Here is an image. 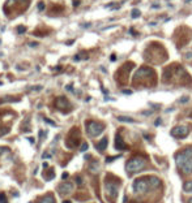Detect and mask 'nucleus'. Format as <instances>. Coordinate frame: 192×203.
Masks as SVG:
<instances>
[{
	"instance_id": "nucleus-6",
	"label": "nucleus",
	"mask_w": 192,
	"mask_h": 203,
	"mask_svg": "<svg viewBox=\"0 0 192 203\" xmlns=\"http://www.w3.org/2000/svg\"><path fill=\"white\" fill-rule=\"evenodd\" d=\"M131 68H133V64L132 63L124 64V65L119 69V72L116 73V81L119 83H121V85L127 83L128 76H129V73H131Z\"/></svg>"
},
{
	"instance_id": "nucleus-7",
	"label": "nucleus",
	"mask_w": 192,
	"mask_h": 203,
	"mask_svg": "<svg viewBox=\"0 0 192 203\" xmlns=\"http://www.w3.org/2000/svg\"><path fill=\"white\" fill-rule=\"evenodd\" d=\"M105 189H106V194L110 196V198H116V195H118V189H119V182L106 181Z\"/></svg>"
},
{
	"instance_id": "nucleus-23",
	"label": "nucleus",
	"mask_w": 192,
	"mask_h": 203,
	"mask_svg": "<svg viewBox=\"0 0 192 203\" xmlns=\"http://www.w3.org/2000/svg\"><path fill=\"white\" fill-rule=\"evenodd\" d=\"M0 203H7V201H5V194H0Z\"/></svg>"
},
{
	"instance_id": "nucleus-30",
	"label": "nucleus",
	"mask_w": 192,
	"mask_h": 203,
	"mask_svg": "<svg viewBox=\"0 0 192 203\" xmlns=\"http://www.w3.org/2000/svg\"><path fill=\"white\" fill-rule=\"evenodd\" d=\"M28 139H29V142H30L31 144L34 143V138H31V137H30V138H28Z\"/></svg>"
},
{
	"instance_id": "nucleus-14",
	"label": "nucleus",
	"mask_w": 192,
	"mask_h": 203,
	"mask_svg": "<svg viewBox=\"0 0 192 203\" xmlns=\"http://www.w3.org/2000/svg\"><path fill=\"white\" fill-rule=\"evenodd\" d=\"M183 189L187 193H192V181H185L183 185Z\"/></svg>"
},
{
	"instance_id": "nucleus-8",
	"label": "nucleus",
	"mask_w": 192,
	"mask_h": 203,
	"mask_svg": "<svg viewBox=\"0 0 192 203\" xmlns=\"http://www.w3.org/2000/svg\"><path fill=\"white\" fill-rule=\"evenodd\" d=\"M190 133V129L187 126H183V125H179V126H175L171 129V135L175 138H185Z\"/></svg>"
},
{
	"instance_id": "nucleus-33",
	"label": "nucleus",
	"mask_w": 192,
	"mask_h": 203,
	"mask_svg": "<svg viewBox=\"0 0 192 203\" xmlns=\"http://www.w3.org/2000/svg\"><path fill=\"white\" fill-rule=\"evenodd\" d=\"M124 94H132V91H129V90H124Z\"/></svg>"
},
{
	"instance_id": "nucleus-20",
	"label": "nucleus",
	"mask_w": 192,
	"mask_h": 203,
	"mask_svg": "<svg viewBox=\"0 0 192 203\" xmlns=\"http://www.w3.org/2000/svg\"><path fill=\"white\" fill-rule=\"evenodd\" d=\"M25 31H26V27H25V26H18L17 27V33L18 34H24Z\"/></svg>"
},
{
	"instance_id": "nucleus-22",
	"label": "nucleus",
	"mask_w": 192,
	"mask_h": 203,
	"mask_svg": "<svg viewBox=\"0 0 192 203\" xmlns=\"http://www.w3.org/2000/svg\"><path fill=\"white\" fill-rule=\"evenodd\" d=\"M38 11H39V12H42V11H44V3H43V1L38 3Z\"/></svg>"
},
{
	"instance_id": "nucleus-15",
	"label": "nucleus",
	"mask_w": 192,
	"mask_h": 203,
	"mask_svg": "<svg viewBox=\"0 0 192 203\" xmlns=\"http://www.w3.org/2000/svg\"><path fill=\"white\" fill-rule=\"evenodd\" d=\"M118 120L121 122H135L132 117H127V116H118Z\"/></svg>"
},
{
	"instance_id": "nucleus-21",
	"label": "nucleus",
	"mask_w": 192,
	"mask_h": 203,
	"mask_svg": "<svg viewBox=\"0 0 192 203\" xmlns=\"http://www.w3.org/2000/svg\"><path fill=\"white\" fill-rule=\"evenodd\" d=\"M118 157H120V155H118V156H108V157H106V162L107 163H111V162H114L115 159H118Z\"/></svg>"
},
{
	"instance_id": "nucleus-1",
	"label": "nucleus",
	"mask_w": 192,
	"mask_h": 203,
	"mask_svg": "<svg viewBox=\"0 0 192 203\" xmlns=\"http://www.w3.org/2000/svg\"><path fill=\"white\" fill-rule=\"evenodd\" d=\"M156 73L152 68L142 66L137 69V72L133 76V85L139 87H149L156 85Z\"/></svg>"
},
{
	"instance_id": "nucleus-19",
	"label": "nucleus",
	"mask_w": 192,
	"mask_h": 203,
	"mask_svg": "<svg viewBox=\"0 0 192 203\" xmlns=\"http://www.w3.org/2000/svg\"><path fill=\"white\" fill-rule=\"evenodd\" d=\"M29 89H30V90H33V91H41V90H42L43 87L39 85V86H30Z\"/></svg>"
},
{
	"instance_id": "nucleus-18",
	"label": "nucleus",
	"mask_w": 192,
	"mask_h": 203,
	"mask_svg": "<svg viewBox=\"0 0 192 203\" xmlns=\"http://www.w3.org/2000/svg\"><path fill=\"white\" fill-rule=\"evenodd\" d=\"M139 16H140V11H139V9H133V11H132V17L133 18H137V17H139Z\"/></svg>"
},
{
	"instance_id": "nucleus-35",
	"label": "nucleus",
	"mask_w": 192,
	"mask_h": 203,
	"mask_svg": "<svg viewBox=\"0 0 192 203\" xmlns=\"http://www.w3.org/2000/svg\"><path fill=\"white\" fill-rule=\"evenodd\" d=\"M63 203H72V202H71V201H64Z\"/></svg>"
},
{
	"instance_id": "nucleus-2",
	"label": "nucleus",
	"mask_w": 192,
	"mask_h": 203,
	"mask_svg": "<svg viewBox=\"0 0 192 203\" xmlns=\"http://www.w3.org/2000/svg\"><path fill=\"white\" fill-rule=\"evenodd\" d=\"M177 165L183 173H192V147H187L178 154Z\"/></svg>"
},
{
	"instance_id": "nucleus-3",
	"label": "nucleus",
	"mask_w": 192,
	"mask_h": 203,
	"mask_svg": "<svg viewBox=\"0 0 192 203\" xmlns=\"http://www.w3.org/2000/svg\"><path fill=\"white\" fill-rule=\"evenodd\" d=\"M148 164V160L146 157L144 156H133L132 159L128 160L127 165H126V170L128 175H133V173H137V172H141V170L146 167Z\"/></svg>"
},
{
	"instance_id": "nucleus-32",
	"label": "nucleus",
	"mask_w": 192,
	"mask_h": 203,
	"mask_svg": "<svg viewBox=\"0 0 192 203\" xmlns=\"http://www.w3.org/2000/svg\"><path fill=\"white\" fill-rule=\"evenodd\" d=\"M62 177H63V180H65L67 177H68V173H63V176H62Z\"/></svg>"
},
{
	"instance_id": "nucleus-13",
	"label": "nucleus",
	"mask_w": 192,
	"mask_h": 203,
	"mask_svg": "<svg viewBox=\"0 0 192 203\" xmlns=\"http://www.w3.org/2000/svg\"><path fill=\"white\" fill-rule=\"evenodd\" d=\"M39 203H55V198L52 194H47L46 196H43L39 201Z\"/></svg>"
},
{
	"instance_id": "nucleus-24",
	"label": "nucleus",
	"mask_w": 192,
	"mask_h": 203,
	"mask_svg": "<svg viewBox=\"0 0 192 203\" xmlns=\"http://www.w3.org/2000/svg\"><path fill=\"white\" fill-rule=\"evenodd\" d=\"M76 183H77V185H82V178L80 176L76 177Z\"/></svg>"
},
{
	"instance_id": "nucleus-36",
	"label": "nucleus",
	"mask_w": 192,
	"mask_h": 203,
	"mask_svg": "<svg viewBox=\"0 0 192 203\" xmlns=\"http://www.w3.org/2000/svg\"><path fill=\"white\" fill-rule=\"evenodd\" d=\"M20 1H26V0H20Z\"/></svg>"
},
{
	"instance_id": "nucleus-17",
	"label": "nucleus",
	"mask_w": 192,
	"mask_h": 203,
	"mask_svg": "<svg viewBox=\"0 0 192 203\" xmlns=\"http://www.w3.org/2000/svg\"><path fill=\"white\" fill-rule=\"evenodd\" d=\"M88 147H89V144L86 143V142H84L81 144V147H80V151H81V152H85L86 150H88Z\"/></svg>"
},
{
	"instance_id": "nucleus-10",
	"label": "nucleus",
	"mask_w": 192,
	"mask_h": 203,
	"mask_svg": "<svg viewBox=\"0 0 192 203\" xmlns=\"http://www.w3.org/2000/svg\"><path fill=\"white\" fill-rule=\"evenodd\" d=\"M72 190H73V183L72 182H63V183H60V186H59V194L60 195H68V194H71L72 193Z\"/></svg>"
},
{
	"instance_id": "nucleus-4",
	"label": "nucleus",
	"mask_w": 192,
	"mask_h": 203,
	"mask_svg": "<svg viewBox=\"0 0 192 203\" xmlns=\"http://www.w3.org/2000/svg\"><path fill=\"white\" fill-rule=\"evenodd\" d=\"M149 189L152 188V183H150V177H141V178H137L133 182V191L136 194H145L146 191H149Z\"/></svg>"
},
{
	"instance_id": "nucleus-16",
	"label": "nucleus",
	"mask_w": 192,
	"mask_h": 203,
	"mask_svg": "<svg viewBox=\"0 0 192 203\" xmlns=\"http://www.w3.org/2000/svg\"><path fill=\"white\" fill-rule=\"evenodd\" d=\"M90 172H98V163H95L94 162V164L93 165H90Z\"/></svg>"
},
{
	"instance_id": "nucleus-37",
	"label": "nucleus",
	"mask_w": 192,
	"mask_h": 203,
	"mask_svg": "<svg viewBox=\"0 0 192 203\" xmlns=\"http://www.w3.org/2000/svg\"><path fill=\"white\" fill-rule=\"evenodd\" d=\"M190 203H192V199H190Z\"/></svg>"
},
{
	"instance_id": "nucleus-26",
	"label": "nucleus",
	"mask_w": 192,
	"mask_h": 203,
	"mask_svg": "<svg viewBox=\"0 0 192 203\" xmlns=\"http://www.w3.org/2000/svg\"><path fill=\"white\" fill-rule=\"evenodd\" d=\"M65 89H67V91H71V92H73V87H72V85H67V86H65Z\"/></svg>"
},
{
	"instance_id": "nucleus-5",
	"label": "nucleus",
	"mask_w": 192,
	"mask_h": 203,
	"mask_svg": "<svg viewBox=\"0 0 192 203\" xmlns=\"http://www.w3.org/2000/svg\"><path fill=\"white\" fill-rule=\"evenodd\" d=\"M85 125H86V133H88L89 137H93V138L98 137L105 130V125L98 121H88Z\"/></svg>"
},
{
	"instance_id": "nucleus-28",
	"label": "nucleus",
	"mask_w": 192,
	"mask_h": 203,
	"mask_svg": "<svg viewBox=\"0 0 192 203\" xmlns=\"http://www.w3.org/2000/svg\"><path fill=\"white\" fill-rule=\"evenodd\" d=\"M42 157H43V159H46V157H51V154H43V155H42Z\"/></svg>"
},
{
	"instance_id": "nucleus-12",
	"label": "nucleus",
	"mask_w": 192,
	"mask_h": 203,
	"mask_svg": "<svg viewBox=\"0 0 192 203\" xmlns=\"http://www.w3.org/2000/svg\"><path fill=\"white\" fill-rule=\"evenodd\" d=\"M107 143H108V139H107V137H105L95 144V149H97L98 151H105L106 147H107Z\"/></svg>"
},
{
	"instance_id": "nucleus-29",
	"label": "nucleus",
	"mask_w": 192,
	"mask_h": 203,
	"mask_svg": "<svg viewBox=\"0 0 192 203\" xmlns=\"http://www.w3.org/2000/svg\"><path fill=\"white\" fill-rule=\"evenodd\" d=\"M187 100H188V98H187V96H184V98H182V99H180V102H182V103H185Z\"/></svg>"
},
{
	"instance_id": "nucleus-25",
	"label": "nucleus",
	"mask_w": 192,
	"mask_h": 203,
	"mask_svg": "<svg viewBox=\"0 0 192 203\" xmlns=\"http://www.w3.org/2000/svg\"><path fill=\"white\" fill-rule=\"evenodd\" d=\"M44 121L47 122V124H50V125H52V126H56V124L54 121H51V120H49V118H44Z\"/></svg>"
},
{
	"instance_id": "nucleus-34",
	"label": "nucleus",
	"mask_w": 192,
	"mask_h": 203,
	"mask_svg": "<svg viewBox=\"0 0 192 203\" xmlns=\"http://www.w3.org/2000/svg\"><path fill=\"white\" fill-rule=\"evenodd\" d=\"M161 124V118H158V120H156V125H159Z\"/></svg>"
},
{
	"instance_id": "nucleus-31",
	"label": "nucleus",
	"mask_w": 192,
	"mask_h": 203,
	"mask_svg": "<svg viewBox=\"0 0 192 203\" xmlns=\"http://www.w3.org/2000/svg\"><path fill=\"white\" fill-rule=\"evenodd\" d=\"M116 60V56H115V55H111V61H115Z\"/></svg>"
},
{
	"instance_id": "nucleus-9",
	"label": "nucleus",
	"mask_w": 192,
	"mask_h": 203,
	"mask_svg": "<svg viewBox=\"0 0 192 203\" xmlns=\"http://www.w3.org/2000/svg\"><path fill=\"white\" fill-rule=\"evenodd\" d=\"M55 107L57 109H69L71 108V103L65 96H59L55 100Z\"/></svg>"
},
{
	"instance_id": "nucleus-27",
	"label": "nucleus",
	"mask_w": 192,
	"mask_h": 203,
	"mask_svg": "<svg viewBox=\"0 0 192 203\" xmlns=\"http://www.w3.org/2000/svg\"><path fill=\"white\" fill-rule=\"evenodd\" d=\"M37 46H38L37 42H30V43H29V47H37Z\"/></svg>"
},
{
	"instance_id": "nucleus-11",
	"label": "nucleus",
	"mask_w": 192,
	"mask_h": 203,
	"mask_svg": "<svg viewBox=\"0 0 192 203\" xmlns=\"http://www.w3.org/2000/svg\"><path fill=\"white\" fill-rule=\"evenodd\" d=\"M115 149L119 150V151H126L128 149L127 144L124 143V141L121 139L120 134H116V137H115Z\"/></svg>"
}]
</instances>
